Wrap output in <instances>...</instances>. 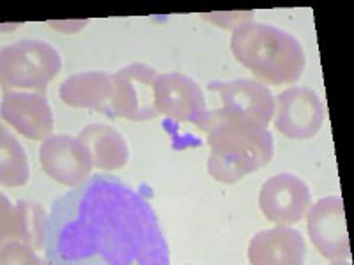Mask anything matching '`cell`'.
Listing matches in <instances>:
<instances>
[{
  "mask_svg": "<svg viewBox=\"0 0 354 265\" xmlns=\"http://www.w3.org/2000/svg\"><path fill=\"white\" fill-rule=\"evenodd\" d=\"M44 258L53 265H167L169 246L145 198L93 175L53 204Z\"/></svg>",
  "mask_w": 354,
  "mask_h": 265,
  "instance_id": "6da1fadb",
  "label": "cell"
},
{
  "mask_svg": "<svg viewBox=\"0 0 354 265\" xmlns=\"http://www.w3.org/2000/svg\"><path fill=\"white\" fill-rule=\"evenodd\" d=\"M234 59L270 85H292L306 66L305 50L292 34L282 28L248 21L230 37Z\"/></svg>",
  "mask_w": 354,
  "mask_h": 265,
  "instance_id": "7a4b0ae2",
  "label": "cell"
},
{
  "mask_svg": "<svg viewBox=\"0 0 354 265\" xmlns=\"http://www.w3.org/2000/svg\"><path fill=\"white\" fill-rule=\"evenodd\" d=\"M201 131L207 132L211 147L207 172L218 182L236 184L243 177L268 166L273 159L274 141L268 129L218 121L209 112Z\"/></svg>",
  "mask_w": 354,
  "mask_h": 265,
  "instance_id": "3957f363",
  "label": "cell"
},
{
  "mask_svg": "<svg viewBox=\"0 0 354 265\" xmlns=\"http://www.w3.org/2000/svg\"><path fill=\"white\" fill-rule=\"evenodd\" d=\"M0 251L2 264H43L48 214L37 202H9L2 195V219H0Z\"/></svg>",
  "mask_w": 354,
  "mask_h": 265,
  "instance_id": "277c9868",
  "label": "cell"
},
{
  "mask_svg": "<svg viewBox=\"0 0 354 265\" xmlns=\"http://www.w3.org/2000/svg\"><path fill=\"white\" fill-rule=\"evenodd\" d=\"M61 69V53L46 41L24 39L4 46L0 52V78L4 90L28 88L44 94Z\"/></svg>",
  "mask_w": 354,
  "mask_h": 265,
  "instance_id": "5b68a950",
  "label": "cell"
},
{
  "mask_svg": "<svg viewBox=\"0 0 354 265\" xmlns=\"http://www.w3.org/2000/svg\"><path fill=\"white\" fill-rule=\"evenodd\" d=\"M209 90L221 97L220 110L213 115L218 121L241 122L268 129L274 115V96L268 85L259 80L239 78L232 81H211Z\"/></svg>",
  "mask_w": 354,
  "mask_h": 265,
  "instance_id": "8992f818",
  "label": "cell"
},
{
  "mask_svg": "<svg viewBox=\"0 0 354 265\" xmlns=\"http://www.w3.org/2000/svg\"><path fill=\"white\" fill-rule=\"evenodd\" d=\"M112 77L113 97L109 110L110 117L144 122L160 115L154 105V81L158 72L153 68L135 62L113 72Z\"/></svg>",
  "mask_w": 354,
  "mask_h": 265,
  "instance_id": "52a82bcc",
  "label": "cell"
},
{
  "mask_svg": "<svg viewBox=\"0 0 354 265\" xmlns=\"http://www.w3.org/2000/svg\"><path fill=\"white\" fill-rule=\"evenodd\" d=\"M326 106L308 87H292L274 99V128L292 140L314 138L326 122Z\"/></svg>",
  "mask_w": 354,
  "mask_h": 265,
  "instance_id": "ba28073f",
  "label": "cell"
},
{
  "mask_svg": "<svg viewBox=\"0 0 354 265\" xmlns=\"http://www.w3.org/2000/svg\"><path fill=\"white\" fill-rule=\"evenodd\" d=\"M306 228L312 244L319 253L331 262L349 264L351 244L347 233L346 213L340 197L321 198L308 210Z\"/></svg>",
  "mask_w": 354,
  "mask_h": 265,
  "instance_id": "9c48e42d",
  "label": "cell"
},
{
  "mask_svg": "<svg viewBox=\"0 0 354 265\" xmlns=\"http://www.w3.org/2000/svg\"><path fill=\"white\" fill-rule=\"evenodd\" d=\"M259 207L274 225L292 226L308 214L312 193L305 181L292 173H278L262 184Z\"/></svg>",
  "mask_w": 354,
  "mask_h": 265,
  "instance_id": "30bf717a",
  "label": "cell"
},
{
  "mask_svg": "<svg viewBox=\"0 0 354 265\" xmlns=\"http://www.w3.org/2000/svg\"><path fill=\"white\" fill-rule=\"evenodd\" d=\"M154 105L160 115L192 122L198 129L209 113L201 85L181 72L158 75L154 81Z\"/></svg>",
  "mask_w": 354,
  "mask_h": 265,
  "instance_id": "8fae6325",
  "label": "cell"
},
{
  "mask_svg": "<svg viewBox=\"0 0 354 265\" xmlns=\"http://www.w3.org/2000/svg\"><path fill=\"white\" fill-rule=\"evenodd\" d=\"M43 172L59 184L77 188L93 172V157L80 138L69 135H52L39 150Z\"/></svg>",
  "mask_w": 354,
  "mask_h": 265,
  "instance_id": "7c38bea8",
  "label": "cell"
},
{
  "mask_svg": "<svg viewBox=\"0 0 354 265\" xmlns=\"http://www.w3.org/2000/svg\"><path fill=\"white\" fill-rule=\"evenodd\" d=\"M0 113L4 122L30 140H46L53 132V112L43 92H8Z\"/></svg>",
  "mask_w": 354,
  "mask_h": 265,
  "instance_id": "4fadbf2b",
  "label": "cell"
},
{
  "mask_svg": "<svg viewBox=\"0 0 354 265\" xmlns=\"http://www.w3.org/2000/svg\"><path fill=\"white\" fill-rule=\"evenodd\" d=\"M305 258V237L286 225L262 230L248 246V260L254 265H299Z\"/></svg>",
  "mask_w": 354,
  "mask_h": 265,
  "instance_id": "5bb4252c",
  "label": "cell"
},
{
  "mask_svg": "<svg viewBox=\"0 0 354 265\" xmlns=\"http://www.w3.org/2000/svg\"><path fill=\"white\" fill-rule=\"evenodd\" d=\"M59 97L71 108L96 110L109 115L113 97V77L101 71L73 75L61 84Z\"/></svg>",
  "mask_w": 354,
  "mask_h": 265,
  "instance_id": "9a60e30c",
  "label": "cell"
},
{
  "mask_svg": "<svg viewBox=\"0 0 354 265\" xmlns=\"http://www.w3.org/2000/svg\"><path fill=\"white\" fill-rule=\"evenodd\" d=\"M93 157V165L105 172L121 170L128 165L129 149L124 137L106 124L85 126L78 135Z\"/></svg>",
  "mask_w": 354,
  "mask_h": 265,
  "instance_id": "2e32d148",
  "label": "cell"
},
{
  "mask_svg": "<svg viewBox=\"0 0 354 265\" xmlns=\"http://www.w3.org/2000/svg\"><path fill=\"white\" fill-rule=\"evenodd\" d=\"M30 179V166L24 145L2 126L0 144V184L4 188H20Z\"/></svg>",
  "mask_w": 354,
  "mask_h": 265,
  "instance_id": "e0dca14e",
  "label": "cell"
},
{
  "mask_svg": "<svg viewBox=\"0 0 354 265\" xmlns=\"http://www.w3.org/2000/svg\"><path fill=\"white\" fill-rule=\"evenodd\" d=\"M53 28H57V30H62V32H77V30H80L84 25H87V20H71V21H64V23H50Z\"/></svg>",
  "mask_w": 354,
  "mask_h": 265,
  "instance_id": "ac0fdd59",
  "label": "cell"
}]
</instances>
